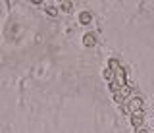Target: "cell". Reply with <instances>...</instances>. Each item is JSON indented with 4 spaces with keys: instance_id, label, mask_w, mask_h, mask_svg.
<instances>
[{
    "instance_id": "cell-1",
    "label": "cell",
    "mask_w": 154,
    "mask_h": 133,
    "mask_svg": "<svg viewBox=\"0 0 154 133\" xmlns=\"http://www.w3.org/2000/svg\"><path fill=\"white\" fill-rule=\"evenodd\" d=\"M108 68H110V70H112V72L116 73V81L122 85V87H123V85H127V79H125V70H123V66L119 64L118 60L112 58V60L108 62Z\"/></svg>"
},
{
    "instance_id": "cell-2",
    "label": "cell",
    "mask_w": 154,
    "mask_h": 133,
    "mask_svg": "<svg viewBox=\"0 0 154 133\" xmlns=\"http://www.w3.org/2000/svg\"><path fill=\"white\" fill-rule=\"evenodd\" d=\"M133 93V87H129V85H123V87H119L118 93H114V101L116 102H127V97Z\"/></svg>"
},
{
    "instance_id": "cell-3",
    "label": "cell",
    "mask_w": 154,
    "mask_h": 133,
    "mask_svg": "<svg viewBox=\"0 0 154 133\" xmlns=\"http://www.w3.org/2000/svg\"><path fill=\"white\" fill-rule=\"evenodd\" d=\"M141 106H143V98L141 97H137V98H133V101H129L127 104L123 106V112H137V110H141Z\"/></svg>"
},
{
    "instance_id": "cell-4",
    "label": "cell",
    "mask_w": 154,
    "mask_h": 133,
    "mask_svg": "<svg viewBox=\"0 0 154 133\" xmlns=\"http://www.w3.org/2000/svg\"><path fill=\"white\" fill-rule=\"evenodd\" d=\"M143 118H144V112H143V110H137V112L131 114V123L137 127V129L143 125Z\"/></svg>"
},
{
    "instance_id": "cell-5",
    "label": "cell",
    "mask_w": 154,
    "mask_h": 133,
    "mask_svg": "<svg viewBox=\"0 0 154 133\" xmlns=\"http://www.w3.org/2000/svg\"><path fill=\"white\" fill-rule=\"evenodd\" d=\"M83 45L87 46V48L94 46V45H96V37L93 35V33H87V35H83Z\"/></svg>"
},
{
    "instance_id": "cell-6",
    "label": "cell",
    "mask_w": 154,
    "mask_h": 133,
    "mask_svg": "<svg viewBox=\"0 0 154 133\" xmlns=\"http://www.w3.org/2000/svg\"><path fill=\"white\" fill-rule=\"evenodd\" d=\"M79 21H81V25H89V23H93V16H91L89 12H81L79 14Z\"/></svg>"
},
{
    "instance_id": "cell-7",
    "label": "cell",
    "mask_w": 154,
    "mask_h": 133,
    "mask_svg": "<svg viewBox=\"0 0 154 133\" xmlns=\"http://www.w3.org/2000/svg\"><path fill=\"white\" fill-rule=\"evenodd\" d=\"M102 75H104V79H106V81H108V83H114V81H116V73H114L112 70L108 68V66H106V68H104Z\"/></svg>"
},
{
    "instance_id": "cell-8",
    "label": "cell",
    "mask_w": 154,
    "mask_h": 133,
    "mask_svg": "<svg viewBox=\"0 0 154 133\" xmlns=\"http://www.w3.org/2000/svg\"><path fill=\"white\" fill-rule=\"evenodd\" d=\"M45 10H46V14H48V16H52V17H56V16H58V8H56V6H52V4H48V6H45Z\"/></svg>"
},
{
    "instance_id": "cell-9",
    "label": "cell",
    "mask_w": 154,
    "mask_h": 133,
    "mask_svg": "<svg viewBox=\"0 0 154 133\" xmlns=\"http://www.w3.org/2000/svg\"><path fill=\"white\" fill-rule=\"evenodd\" d=\"M62 10H64V12H71V10H73V4H71V2H62Z\"/></svg>"
},
{
    "instance_id": "cell-10",
    "label": "cell",
    "mask_w": 154,
    "mask_h": 133,
    "mask_svg": "<svg viewBox=\"0 0 154 133\" xmlns=\"http://www.w3.org/2000/svg\"><path fill=\"white\" fill-rule=\"evenodd\" d=\"M137 133H148V131L144 129V127H139V129H137Z\"/></svg>"
}]
</instances>
